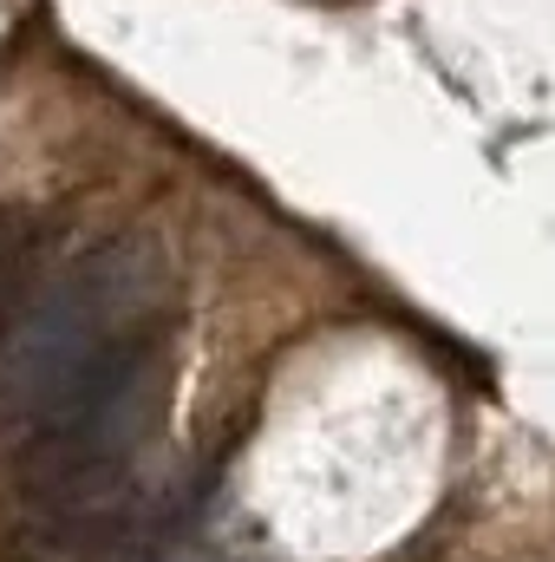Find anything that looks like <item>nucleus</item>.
I'll use <instances>...</instances> for the list:
<instances>
[{
	"label": "nucleus",
	"instance_id": "f257e3e1",
	"mask_svg": "<svg viewBox=\"0 0 555 562\" xmlns=\"http://www.w3.org/2000/svg\"><path fill=\"white\" fill-rule=\"evenodd\" d=\"M157 294H163V281L150 269V249H138V243L79 262L39 301V314L7 340V353H0V419L39 425L99 367L132 353L144 340L138 327L150 321Z\"/></svg>",
	"mask_w": 555,
	"mask_h": 562
}]
</instances>
